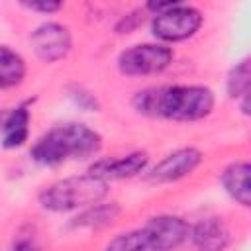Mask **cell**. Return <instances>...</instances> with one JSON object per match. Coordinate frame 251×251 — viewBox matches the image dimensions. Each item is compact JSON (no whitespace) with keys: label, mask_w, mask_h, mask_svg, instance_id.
I'll return each mask as SVG.
<instances>
[{"label":"cell","mask_w":251,"mask_h":251,"mask_svg":"<svg viewBox=\"0 0 251 251\" xmlns=\"http://www.w3.org/2000/svg\"><path fill=\"white\" fill-rule=\"evenodd\" d=\"M131 106L147 118L198 122L214 112L216 96L204 84H167L135 92Z\"/></svg>","instance_id":"6da1fadb"},{"label":"cell","mask_w":251,"mask_h":251,"mask_svg":"<svg viewBox=\"0 0 251 251\" xmlns=\"http://www.w3.org/2000/svg\"><path fill=\"white\" fill-rule=\"evenodd\" d=\"M102 149V135L86 124L67 122L45 131L29 149V157L43 167L84 161Z\"/></svg>","instance_id":"7a4b0ae2"},{"label":"cell","mask_w":251,"mask_h":251,"mask_svg":"<svg viewBox=\"0 0 251 251\" xmlns=\"http://www.w3.org/2000/svg\"><path fill=\"white\" fill-rule=\"evenodd\" d=\"M108 196V182L96 178L92 175H76L61 178L47 188H43L37 196L39 204L47 212L65 214L75 210H84L102 202Z\"/></svg>","instance_id":"3957f363"},{"label":"cell","mask_w":251,"mask_h":251,"mask_svg":"<svg viewBox=\"0 0 251 251\" xmlns=\"http://www.w3.org/2000/svg\"><path fill=\"white\" fill-rule=\"evenodd\" d=\"M202 24H204L202 12L178 0L173 8L161 14H155L151 18V33L159 41L178 43V41H186L192 35H196Z\"/></svg>","instance_id":"277c9868"},{"label":"cell","mask_w":251,"mask_h":251,"mask_svg":"<svg viewBox=\"0 0 251 251\" xmlns=\"http://www.w3.org/2000/svg\"><path fill=\"white\" fill-rule=\"evenodd\" d=\"M175 53L163 43H137L118 55V71L124 76L161 75L173 65Z\"/></svg>","instance_id":"5b68a950"},{"label":"cell","mask_w":251,"mask_h":251,"mask_svg":"<svg viewBox=\"0 0 251 251\" xmlns=\"http://www.w3.org/2000/svg\"><path fill=\"white\" fill-rule=\"evenodd\" d=\"M29 43L39 61L57 63L71 53L73 35L71 29L59 22H43L31 31Z\"/></svg>","instance_id":"8992f818"},{"label":"cell","mask_w":251,"mask_h":251,"mask_svg":"<svg viewBox=\"0 0 251 251\" xmlns=\"http://www.w3.org/2000/svg\"><path fill=\"white\" fill-rule=\"evenodd\" d=\"M202 159H204V155L196 147H180V149H175L169 155H165L147 173V178L153 180V182H159V184L180 180V178L188 176L190 173H194L200 167Z\"/></svg>","instance_id":"52a82bcc"},{"label":"cell","mask_w":251,"mask_h":251,"mask_svg":"<svg viewBox=\"0 0 251 251\" xmlns=\"http://www.w3.org/2000/svg\"><path fill=\"white\" fill-rule=\"evenodd\" d=\"M147 163H149V155L145 151H131V153L120 155V157L98 159L90 165V169L86 173L110 182V180L131 178V176L143 173L147 169Z\"/></svg>","instance_id":"ba28073f"},{"label":"cell","mask_w":251,"mask_h":251,"mask_svg":"<svg viewBox=\"0 0 251 251\" xmlns=\"http://www.w3.org/2000/svg\"><path fill=\"white\" fill-rule=\"evenodd\" d=\"M188 239L194 251H226L231 243V231L222 218L206 216L190 226Z\"/></svg>","instance_id":"9c48e42d"},{"label":"cell","mask_w":251,"mask_h":251,"mask_svg":"<svg viewBox=\"0 0 251 251\" xmlns=\"http://www.w3.org/2000/svg\"><path fill=\"white\" fill-rule=\"evenodd\" d=\"M143 229L155 239V243L161 247V251H173L178 249L188 239L190 226L180 218L173 214H159L145 222Z\"/></svg>","instance_id":"30bf717a"},{"label":"cell","mask_w":251,"mask_h":251,"mask_svg":"<svg viewBox=\"0 0 251 251\" xmlns=\"http://www.w3.org/2000/svg\"><path fill=\"white\" fill-rule=\"evenodd\" d=\"M249 173L251 167L247 161H233L220 173V184L224 192L235 200L239 206H251V186H249Z\"/></svg>","instance_id":"8fae6325"},{"label":"cell","mask_w":251,"mask_h":251,"mask_svg":"<svg viewBox=\"0 0 251 251\" xmlns=\"http://www.w3.org/2000/svg\"><path fill=\"white\" fill-rule=\"evenodd\" d=\"M29 122H31V112L25 104H20L14 110H10L4 116L2 127H0L2 145L6 149L22 147L29 137Z\"/></svg>","instance_id":"7c38bea8"},{"label":"cell","mask_w":251,"mask_h":251,"mask_svg":"<svg viewBox=\"0 0 251 251\" xmlns=\"http://www.w3.org/2000/svg\"><path fill=\"white\" fill-rule=\"evenodd\" d=\"M122 208L118 206V202H98L94 206H88L84 210H80L73 220H71V227L73 229H98V227H106L110 226L118 216H120Z\"/></svg>","instance_id":"4fadbf2b"},{"label":"cell","mask_w":251,"mask_h":251,"mask_svg":"<svg viewBox=\"0 0 251 251\" xmlns=\"http://www.w3.org/2000/svg\"><path fill=\"white\" fill-rule=\"evenodd\" d=\"M27 73L24 57L8 45H0V90L14 88L24 82Z\"/></svg>","instance_id":"5bb4252c"},{"label":"cell","mask_w":251,"mask_h":251,"mask_svg":"<svg viewBox=\"0 0 251 251\" xmlns=\"http://www.w3.org/2000/svg\"><path fill=\"white\" fill-rule=\"evenodd\" d=\"M104 251H161V247L143 227H139L116 235L108 241Z\"/></svg>","instance_id":"9a60e30c"},{"label":"cell","mask_w":251,"mask_h":251,"mask_svg":"<svg viewBox=\"0 0 251 251\" xmlns=\"http://www.w3.org/2000/svg\"><path fill=\"white\" fill-rule=\"evenodd\" d=\"M249 88H251V65H249V57H245L229 69L226 76V92L231 100H241L249 96Z\"/></svg>","instance_id":"2e32d148"},{"label":"cell","mask_w":251,"mask_h":251,"mask_svg":"<svg viewBox=\"0 0 251 251\" xmlns=\"http://www.w3.org/2000/svg\"><path fill=\"white\" fill-rule=\"evenodd\" d=\"M143 20H145V10L141 8V10H131V12H127V14H124L120 20H118V24H116V33H120V35H124V33H131L133 29H137L141 24H143Z\"/></svg>","instance_id":"e0dca14e"},{"label":"cell","mask_w":251,"mask_h":251,"mask_svg":"<svg viewBox=\"0 0 251 251\" xmlns=\"http://www.w3.org/2000/svg\"><path fill=\"white\" fill-rule=\"evenodd\" d=\"M22 6L27 8V10H31V12H39V14H47V16L57 14V12L63 8L61 2H53V0H43V2H24Z\"/></svg>","instance_id":"ac0fdd59"},{"label":"cell","mask_w":251,"mask_h":251,"mask_svg":"<svg viewBox=\"0 0 251 251\" xmlns=\"http://www.w3.org/2000/svg\"><path fill=\"white\" fill-rule=\"evenodd\" d=\"M10 251H39V247L33 243V239H18Z\"/></svg>","instance_id":"d6986e66"},{"label":"cell","mask_w":251,"mask_h":251,"mask_svg":"<svg viewBox=\"0 0 251 251\" xmlns=\"http://www.w3.org/2000/svg\"><path fill=\"white\" fill-rule=\"evenodd\" d=\"M2 120H4V116H0V127H2Z\"/></svg>","instance_id":"ffe728a7"}]
</instances>
